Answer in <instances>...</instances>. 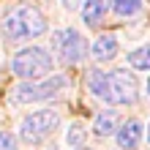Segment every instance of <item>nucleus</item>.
I'll return each instance as SVG.
<instances>
[{
    "label": "nucleus",
    "instance_id": "39448f33",
    "mask_svg": "<svg viewBox=\"0 0 150 150\" xmlns=\"http://www.w3.org/2000/svg\"><path fill=\"white\" fill-rule=\"evenodd\" d=\"M66 87V76H49L47 82L41 85H33V82H25V85H16L14 87V104H33V101H44V98H55V96Z\"/></svg>",
    "mask_w": 150,
    "mask_h": 150
},
{
    "label": "nucleus",
    "instance_id": "f3484780",
    "mask_svg": "<svg viewBox=\"0 0 150 150\" xmlns=\"http://www.w3.org/2000/svg\"><path fill=\"white\" fill-rule=\"evenodd\" d=\"M147 96H150V82H147Z\"/></svg>",
    "mask_w": 150,
    "mask_h": 150
},
{
    "label": "nucleus",
    "instance_id": "dca6fc26",
    "mask_svg": "<svg viewBox=\"0 0 150 150\" xmlns=\"http://www.w3.org/2000/svg\"><path fill=\"white\" fill-rule=\"evenodd\" d=\"M147 142H150V126H147Z\"/></svg>",
    "mask_w": 150,
    "mask_h": 150
},
{
    "label": "nucleus",
    "instance_id": "f8f14e48",
    "mask_svg": "<svg viewBox=\"0 0 150 150\" xmlns=\"http://www.w3.org/2000/svg\"><path fill=\"white\" fill-rule=\"evenodd\" d=\"M112 6H115V11H117V14L131 16V14H137L139 8H142V0H112Z\"/></svg>",
    "mask_w": 150,
    "mask_h": 150
},
{
    "label": "nucleus",
    "instance_id": "9d476101",
    "mask_svg": "<svg viewBox=\"0 0 150 150\" xmlns=\"http://www.w3.org/2000/svg\"><path fill=\"white\" fill-rule=\"evenodd\" d=\"M115 126H117V115H115V112L109 109V112H101V115H96L93 131H96L98 137H107L109 131H115Z\"/></svg>",
    "mask_w": 150,
    "mask_h": 150
},
{
    "label": "nucleus",
    "instance_id": "7ed1b4c3",
    "mask_svg": "<svg viewBox=\"0 0 150 150\" xmlns=\"http://www.w3.org/2000/svg\"><path fill=\"white\" fill-rule=\"evenodd\" d=\"M55 68V60L47 49L41 47H28V49H19L11 60V71L25 79V82H36V79H44L52 74Z\"/></svg>",
    "mask_w": 150,
    "mask_h": 150
},
{
    "label": "nucleus",
    "instance_id": "ddd939ff",
    "mask_svg": "<svg viewBox=\"0 0 150 150\" xmlns=\"http://www.w3.org/2000/svg\"><path fill=\"white\" fill-rule=\"evenodd\" d=\"M82 137H85V128L79 126V123H74V126L68 128V137H66V139H68V145H71V147H79Z\"/></svg>",
    "mask_w": 150,
    "mask_h": 150
},
{
    "label": "nucleus",
    "instance_id": "f257e3e1",
    "mask_svg": "<svg viewBox=\"0 0 150 150\" xmlns=\"http://www.w3.org/2000/svg\"><path fill=\"white\" fill-rule=\"evenodd\" d=\"M87 87L96 98L107 104H134L137 101V76L131 71H90Z\"/></svg>",
    "mask_w": 150,
    "mask_h": 150
},
{
    "label": "nucleus",
    "instance_id": "f03ea898",
    "mask_svg": "<svg viewBox=\"0 0 150 150\" xmlns=\"http://www.w3.org/2000/svg\"><path fill=\"white\" fill-rule=\"evenodd\" d=\"M47 30V19L36 6H16L6 14L3 19V33L11 41H28L36 38Z\"/></svg>",
    "mask_w": 150,
    "mask_h": 150
},
{
    "label": "nucleus",
    "instance_id": "4468645a",
    "mask_svg": "<svg viewBox=\"0 0 150 150\" xmlns=\"http://www.w3.org/2000/svg\"><path fill=\"white\" fill-rule=\"evenodd\" d=\"M14 145H16V139L11 134H0V150H14Z\"/></svg>",
    "mask_w": 150,
    "mask_h": 150
},
{
    "label": "nucleus",
    "instance_id": "6e6552de",
    "mask_svg": "<svg viewBox=\"0 0 150 150\" xmlns=\"http://www.w3.org/2000/svg\"><path fill=\"white\" fill-rule=\"evenodd\" d=\"M107 11H109V0H85L82 3V22L87 28H96Z\"/></svg>",
    "mask_w": 150,
    "mask_h": 150
},
{
    "label": "nucleus",
    "instance_id": "1a4fd4ad",
    "mask_svg": "<svg viewBox=\"0 0 150 150\" xmlns=\"http://www.w3.org/2000/svg\"><path fill=\"white\" fill-rule=\"evenodd\" d=\"M90 55L96 60H109L117 55V38L115 36H101V38H96L93 41V47H90Z\"/></svg>",
    "mask_w": 150,
    "mask_h": 150
},
{
    "label": "nucleus",
    "instance_id": "2eb2a0df",
    "mask_svg": "<svg viewBox=\"0 0 150 150\" xmlns=\"http://www.w3.org/2000/svg\"><path fill=\"white\" fill-rule=\"evenodd\" d=\"M60 3H63V6L68 8V11H74V8H79V6L85 3V0H60Z\"/></svg>",
    "mask_w": 150,
    "mask_h": 150
},
{
    "label": "nucleus",
    "instance_id": "0eeeda50",
    "mask_svg": "<svg viewBox=\"0 0 150 150\" xmlns=\"http://www.w3.org/2000/svg\"><path fill=\"white\" fill-rule=\"evenodd\" d=\"M142 142V123L139 120H128L126 126H120L117 131V145L123 150H137Z\"/></svg>",
    "mask_w": 150,
    "mask_h": 150
},
{
    "label": "nucleus",
    "instance_id": "9b49d317",
    "mask_svg": "<svg viewBox=\"0 0 150 150\" xmlns=\"http://www.w3.org/2000/svg\"><path fill=\"white\" fill-rule=\"evenodd\" d=\"M128 63H131V68L150 71V47H139L134 52H128Z\"/></svg>",
    "mask_w": 150,
    "mask_h": 150
},
{
    "label": "nucleus",
    "instance_id": "20e7f679",
    "mask_svg": "<svg viewBox=\"0 0 150 150\" xmlns=\"http://www.w3.org/2000/svg\"><path fill=\"white\" fill-rule=\"evenodd\" d=\"M57 126H60V115L55 109H38L19 123V137L25 142H38V139L49 137Z\"/></svg>",
    "mask_w": 150,
    "mask_h": 150
},
{
    "label": "nucleus",
    "instance_id": "423d86ee",
    "mask_svg": "<svg viewBox=\"0 0 150 150\" xmlns=\"http://www.w3.org/2000/svg\"><path fill=\"white\" fill-rule=\"evenodd\" d=\"M52 49H57V55L63 63H79L87 55V41L82 38V33L74 28H63L52 36Z\"/></svg>",
    "mask_w": 150,
    "mask_h": 150
}]
</instances>
